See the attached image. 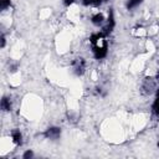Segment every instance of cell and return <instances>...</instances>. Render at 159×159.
<instances>
[{
	"mask_svg": "<svg viewBox=\"0 0 159 159\" xmlns=\"http://www.w3.org/2000/svg\"><path fill=\"white\" fill-rule=\"evenodd\" d=\"M91 43H92V52L93 56L97 60H102L107 56L108 52V42L106 40V35L101 31L98 34H94L91 36L89 39Z\"/></svg>",
	"mask_w": 159,
	"mask_h": 159,
	"instance_id": "6da1fadb",
	"label": "cell"
},
{
	"mask_svg": "<svg viewBox=\"0 0 159 159\" xmlns=\"http://www.w3.org/2000/svg\"><path fill=\"white\" fill-rule=\"evenodd\" d=\"M157 83H158V81L155 80V77H147L140 86V93L143 96L152 94L157 88Z\"/></svg>",
	"mask_w": 159,
	"mask_h": 159,
	"instance_id": "7a4b0ae2",
	"label": "cell"
},
{
	"mask_svg": "<svg viewBox=\"0 0 159 159\" xmlns=\"http://www.w3.org/2000/svg\"><path fill=\"white\" fill-rule=\"evenodd\" d=\"M114 26H116V20H114L113 11L111 10L109 14H108V17L106 19V22H104L103 26H102V32H103L104 35H108V34H111V32L113 31Z\"/></svg>",
	"mask_w": 159,
	"mask_h": 159,
	"instance_id": "3957f363",
	"label": "cell"
},
{
	"mask_svg": "<svg viewBox=\"0 0 159 159\" xmlns=\"http://www.w3.org/2000/svg\"><path fill=\"white\" fill-rule=\"evenodd\" d=\"M72 66H73V72H75V75H76V76H82V75L86 72V66H87V63H86V60H84L83 57H78V58H76V60L73 61Z\"/></svg>",
	"mask_w": 159,
	"mask_h": 159,
	"instance_id": "277c9868",
	"label": "cell"
},
{
	"mask_svg": "<svg viewBox=\"0 0 159 159\" xmlns=\"http://www.w3.org/2000/svg\"><path fill=\"white\" fill-rule=\"evenodd\" d=\"M43 137L46 139L50 140H56L61 137V128L58 127H48L45 132H43Z\"/></svg>",
	"mask_w": 159,
	"mask_h": 159,
	"instance_id": "5b68a950",
	"label": "cell"
},
{
	"mask_svg": "<svg viewBox=\"0 0 159 159\" xmlns=\"http://www.w3.org/2000/svg\"><path fill=\"white\" fill-rule=\"evenodd\" d=\"M10 138H11V142L15 145H21L22 144V133L19 129H12L11 133H10Z\"/></svg>",
	"mask_w": 159,
	"mask_h": 159,
	"instance_id": "8992f818",
	"label": "cell"
},
{
	"mask_svg": "<svg viewBox=\"0 0 159 159\" xmlns=\"http://www.w3.org/2000/svg\"><path fill=\"white\" fill-rule=\"evenodd\" d=\"M91 21L96 26H103V24L106 22V19H104V15L102 12H96V14L92 15Z\"/></svg>",
	"mask_w": 159,
	"mask_h": 159,
	"instance_id": "52a82bcc",
	"label": "cell"
},
{
	"mask_svg": "<svg viewBox=\"0 0 159 159\" xmlns=\"http://www.w3.org/2000/svg\"><path fill=\"white\" fill-rule=\"evenodd\" d=\"M0 107H1V111H2V112H10V111H11V108H12V102H11V98H10V97L4 96V97L1 98Z\"/></svg>",
	"mask_w": 159,
	"mask_h": 159,
	"instance_id": "ba28073f",
	"label": "cell"
},
{
	"mask_svg": "<svg viewBox=\"0 0 159 159\" xmlns=\"http://www.w3.org/2000/svg\"><path fill=\"white\" fill-rule=\"evenodd\" d=\"M152 112L154 116L159 117V88L157 89V94H155V99L152 104Z\"/></svg>",
	"mask_w": 159,
	"mask_h": 159,
	"instance_id": "9c48e42d",
	"label": "cell"
},
{
	"mask_svg": "<svg viewBox=\"0 0 159 159\" xmlns=\"http://www.w3.org/2000/svg\"><path fill=\"white\" fill-rule=\"evenodd\" d=\"M143 2V0H127V2H125V7L128 9V10H132V9H134V7H137L139 4H142Z\"/></svg>",
	"mask_w": 159,
	"mask_h": 159,
	"instance_id": "30bf717a",
	"label": "cell"
},
{
	"mask_svg": "<svg viewBox=\"0 0 159 159\" xmlns=\"http://www.w3.org/2000/svg\"><path fill=\"white\" fill-rule=\"evenodd\" d=\"M10 6H11V1L10 0H0V10L1 11H5Z\"/></svg>",
	"mask_w": 159,
	"mask_h": 159,
	"instance_id": "8fae6325",
	"label": "cell"
},
{
	"mask_svg": "<svg viewBox=\"0 0 159 159\" xmlns=\"http://www.w3.org/2000/svg\"><path fill=\"white\" fill-rule=\"evenodd\" d=\"M84 6H98V0H82Z\"/></svg>",
	"mask_w": 159,
	"mask_h": 159,
	"instance_id": "7c38bea8",
	"label": "cell"
},
{
	"mask_svg": "<svg viewBox=\"0 0 159 159\" xmlns=\"http://www.w3.org/2000/svg\"><path fill=\"white\" fill-rule=\"evenodd\" d=\"M22 158H24V159H31V158H34V152H32L31 149H27V150L22 154Z\"/></svg>",
	"mask_w": 159,
	"mask_h": 159,
	"instance_id": "4fadbf2b",
	"label": "cell"
},
{
	"mask_svg": "<svg viewBox=\"0 0 159 159\" xmlns=\"http://www.w3.org/2000/svg\"><path fill=\"white\" fill-rule=\"evenodd\" d=\"M76 0H63V5L65 6H71Z\"/></svg>",
	"mask_w": 159,
	"mask_h": 159,
	"instance_id": "5bb4252c",
	"label": "cell"
},
{
	"mask_svg": "<svg viewBox=\"0 0 159 159\" xmlns=\"http://www.w3.org/2000/svg\"><path fill=\"white\" fill-rule=\"evenodd\" d=\"M5 42H6V40H5V35L1 34V48L5 47Z\"/></svg>",
	"mask_w": 159,
	"mask_h": 159,
	"instance_id": "9a60e30c",
	"label": "cell"
},
{
	"mask_svg": "<svg viewBox=\"0 0 159 159\" xmlns=\"http://www.w3.org/2000/svg\"><path fill=\"white\" fill-rule=\"evenodd\" d=\"M157 145H158V148H159V142H158V144H157Z\"/></svg>",
	"mask_w": 159,
	"mask_h": 159,
	"instance_id": "2e32d148",
	"label": "cell"
}]
</instances>
